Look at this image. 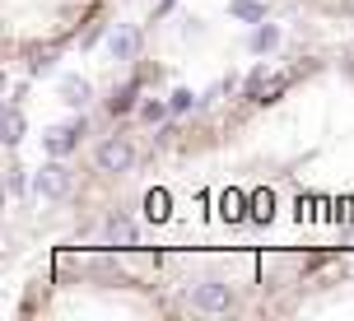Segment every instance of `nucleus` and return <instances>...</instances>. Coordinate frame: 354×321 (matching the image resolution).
<instances>
[{
    "mask_svg": "<svg viewBox=\"0 0 354 321\" xmlns=\"http://www.w3.org/2000/svg\"><path fill=\"white\" fill-rule=\"evenodd\" d=\"M84 135H88V121H84V117H71V121L42 130V149H47L52 159H66V154H75V149H80V140H84Z\"/></svg>",
    "mask_w": 354,
    "mask_h": 321,
    "instance_id": "obj_1",
    "label": "nucleus"
},
{
    "mask_svg": "<svg viewBox=\"0 0 354 321\" xmlns=\"http://www.w3.org/2000/svg\"><path fill=\"white\" fill-rule=\"evenodd\" d=\"M229 303H233V293H229V284H219V280H205V284L192 289L196 312H229Z\"/></svg>",
    "mask_w": 354,
    "mask_h": 321,
    "instance_id": "obj_2",
    "label": "nucleus"
},
{
    "mask_svg": "<svg viewBox=\"0 0 354 321\" xmlns=\"http://www.w3.org/2000/svg\"><path fill=\"white\" fill-rule=\"evenodd\" d=\"M98 168H103V173H131V168H136V149L126 140L98 144Z\"/></svg>",
    "mask_w": 354,
    "mask_h": 321,
    "instance_id": "obj_3",
    "label": "nucleus"
},
{
    "mask_svg": "<svg viewBox=\"0 0 354 321\" xmlns=\"http://www.w3.org/2000/svg\"><path fill=\"white\" fill-rule=\"evenodd\" d=\"M103 242L107 247H136L140 242V233H136V224H131V214H112L103 224Z\"/></svg>",
    "mask_w": 354,
    "mask_h": 321,
    "instance_id": "obj_4",
    "label": "nucleus"
},
{
    "mask_svg": "<svg viewBox=\"0 0 354 321\" xmlns=\"http://www.w3.org/2000/svg\"><path fill=\"white\" fill-rule=\"evenodd\" d=\"M71 186V173H66V163L61 159H52L42 173H37V196H47V200H56L61 191Z\"/></svg>",
    "mask_w": 354,
    "mask_h": 321,
    "instance_id": "obj_5",
    "label": "nucleus"
},
{
    "mask_svg": "<svg viewBox=\"0 0 354 321\" xmlns=\"http://www.w3.org/2000/svg\"><path fill=\"white\" fill-rule=\"evenodd\" d=\"M88 98H93V89H88V79H80V75H66V79H61V103L84 107Z\"/></svg>",
    "mask_w": 354,
    "mask_h": 321,
    "instance_id": "obj_6",
    "label": "nucleus"
},
{
    "mask_svg": "<svg viewBox=\"0 0 354 321\" xmlns=\"http://www.w3.org/2000/svg\"><path fill=\"white\" fill-rule=\"evenodd\" d=\"M280 89H284V79H270L266 70L248 75V98H252V103H266V93H280Z\"/></svg>",
    "mask_w": 354,
    "mask_h": 321,
    "instance_id": "obj_7",
    "label": "nucleus"
},
{
    "mask_svg": "<svg viewBox=\"0 0 354 321\" xmlns=\"http://www.w3.org/2000/svg\"><path fill=\"white\" fill-rule=\"evenodd\" d=\"M275 47H280V28H275V23H257V33H252V52L261 56V52H275Z\"/></svg>",
    "mask_w": 354,
    "mask_h": 321,
    "instance_id": "obj_8",
    "label": "nucleus"
},
{
    "mask_svg": "<svg viewBox=\"0 0 354 321\" xmlns=\"http://www.w3.org/2000/svg\"><path fill=\"white\" fill-rule=\"evenodd\" d=\"M136 52H140V33H131V28L112 33V56H117V61H131Z\"/></svg>",
    "mask_w": 354,
    "mask_h": 321,
    "instance_id": "obj_9",
    "label": "nucleus"
},
{
    "mask_svg": "<svg viewBox=\"0 0 354 321\" xmlns=\"http://www.w3.org/2000/svg\"><path fill=\"white\" fill-rule=\"evenodd\" d=\"M136 93H140V79H131V84H122V89L107 98V112L117 117V112H131V103H136Z\"/></svg>",
    "mask_w": 354,
    "mask_h": 321,
    "instance_id": "obj_10",
    "label": "nucleus"
},
{
    "mask_svg": "<svg viewBox=\"0 0 354 321\" xmlns=\"http://www.w3.org/2000/svg\"><path fill=\"white\" fill-rule=\"evenodd\" d=\"M229 14L243 19V23H261V19H266V5H257V0H229Z\"/></svg>",
    "mask_w": 354,
    "mask_h": 321,
    "instance_id": "obj_11",
    "label": "nucleus"
},
{
    "mask_svg": "<svg viewBox=\"0 0 354 321\" xmlns=\"http://www.w3.org/2000/svg\"><path fill=\"white\" fill-rule=\"evenodd\" d=\"M24 140V112H19V103H10V112H5V144H19Z\"/></svg>",
    "mask_w": 354,
    "mask_h": 321,
    "instance_id": "obj_12",
    "label": "nucleus"
},
{
    "mask_svg": "<svg viewBox=\"0 0 354 321\" xmlns=\"http://www.w3.org/2000/svg\"><path fill=\"white\" fill-rule=\"evenodd\" d=\"M168 112H173V107H168V103H159V98H149V103L140 107V117H145V121H163Z\"/></svg>",
    "mask_w": 354,
    "mask_h": 321,
    "instance_id": "obj_13",
    "label": "nucleus"
},
{
    "mask_svg": "<svg viewBox=\"0 0 354 321\" xmlns=\"http://www.w3.org/2000/svg\"><path fill=\"white\" fill-rule=\"evenodd\" d=\"M168 107H173V112H192V107H196V93H192V89H177Z\"/></svg>",
    "mask_w": 354,
    "mask_h": 321,
    "instance_id": "obj_14",
    "label": "nucleus"
},
{
    "mask_svg": "<svg viewBox=\"0 0 354 321\" xmlns=\"http://www.w3.org/2000/svg\"><path fill=\"white\" fill-rule=\"evenodd\" d=\"M177 0H159V10H154V14H168V10H173Z\"/></svg>",
    "mask_w": 354,
    "mask_h": 321,
    "instance_id": "obj_15",
    "label": "nucleus"
}]
</instances>
